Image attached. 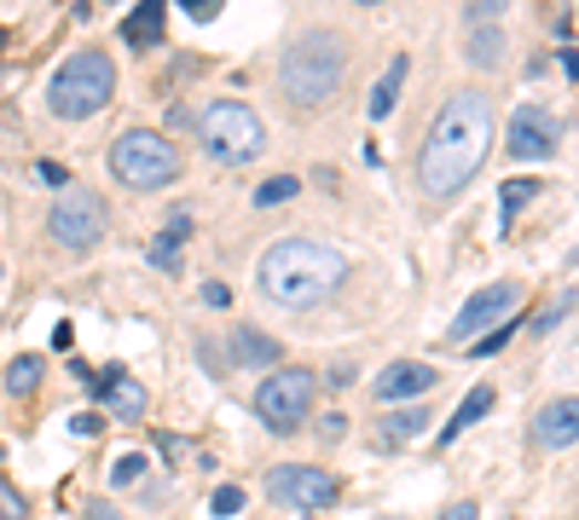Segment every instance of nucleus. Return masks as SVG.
Segmentation results:
<instances>
[{
  "label": "nucleus",
  "instance_id": "nucleus-2",
  "mask_svg": "<svg viewBox=\"0 0 579 520\" xmlns=\"http://www.w3.org/2000/svg\"><path fill=\"white\" fill-rule=\"evenodd\" d=\"M256 278H261V295L267 301L301 312V306L331 301L348 283V254L331 249V243H319V238H285V243H272L261 254V272Z\"/></svg>",
  "mask_w": 579,
  "mask_h": 520
},
{
  "label": "nucleus",
  "instance_id": "nucleus-18",
  "mask_svg": "<svg viewBox=\"0 0 579 520\" xmlns=\"http://www.w3.org/2000/svg\"><path fill=\"white\" fill-rule=\"evenodd\" d=\"M180 243H186V220H174L168 231H157V238H151V267L180 272Z\"/></svg>",
  "mask_w": 579,
  "mask_h": 520
},
{
  "label": "nucleus",
  "instance_id": "nucleus-32",
  "mask_svg": "<svg viewBox=\"0 0 579 520\" xmlns=\"http://www.w3.org/2000/svg\"><path fill=\"white\" fill-rule=\"evenodd\" d=\"M70 428H75V434H99V416L82 410V416H70Z\"/></svg>",
  "mask_w": 579,
  "mask_h": 520
},
{
  "label": "nucleus",
  "instance_id": "nucleus-8",
  "mask_svg": "<svg viewBox=\"0 0 579 520\" xmlns=\"http://www.w3.org/2000/svg\"><path fill=\"white\" fill-rule=\"evenodd\" d=\"M313 410V376L308 371H272L256 387V416L272 434H296Z\"/></svg>",
  "mask_w": 579,
  "mask_h": 520
},
{
  "label": "nucleus",
  "instance_id": "nucleus-30",
  "mask_svg": "<svg viewBox=\"0 0 579 520\" xmlns=\"http://www.w3.org/2000/svg\"><path fill=\"white\" fill-rule=\"evenodd\" d=\"M204 301L209 306H226V301H232V290H226V283H204Z\"/></svg>",
  "mask_w": 579,
  "mask_h": 520
},
{
  "label": "nucleus",
  "instance_id": "nucleus-24",
  "mask_svg": "<svg viewBox=\"0 0 579 520\" xmlns=\"http://www.w3.org/2000/svg\"><path fill=\"white\" fill-rule=\"evenodd\" d=\"M498 52H505V35H498V30H487V35L475 30V35H469V64H487V70H493Z\"/></svg>",
  "mask_w": 579,
  "mask_h": 520
},
{
  "label": "nucleus",
  "instance_id": "nucleus-21",
  "mask_svg": "<svg viewBox=\"0 0 579 520\" xmlns=\"http://www.w3.org/2000/svg\"><path fill=\"white\" fill-rule=\"evenodd\" d=\"M423 428H430V416H423V410H394L383 423V439H417Z\"/></svg>",
  "mask_w": 579,
  "mask_h": 520
},
{
  "label": "nucleus",
  "instance_id": "nucleus-17",
  "mask_svg": "<svg viewBox=\"0 0 579 520\" xmlns=\"http://www.w3.org/2000/svg\"><path fill=\"white\" fill-rule=\"evenodd\" d=\"M406 52H394V64L383 70V75H376V87H371V98H365V116L371 122H383L389 111H394V98H400V87H406Z\"/></svg>",
  "mask_w": 579,
  "mask_h": 520
},
{
  "label": "nucleus",
  "instance_id": "nucleus-34",
  "mask_svg": "<svg viewBox=\"0 0 579 520\" xmlns=\"http://www.w3.org/2000/svg\"><path fill=\"white\" fill-rule=\"evenodd\" d=\"M53 347H59V353H70V347H75V335H70V324H59V330H53Z\"/></svg>",
  "mask_w": 579,
  "mask_h": 520
},
{
  "label": "nucleus",
  "instance_id": "nucleus-6",
  "mask_svg": "<svg viewBox=\"0 0 579 520\" xmlns=\"http://www.w3.org/2000/svg\"><path fill=\"white\" fill-rule=\"evenodd\" d=\"M197 139L215 163H249V156L267 150V122L249 111L244 98H215L204 116H197Z\"/></svg>",
  "mask_w": 579,
  "mask_h": 520
},
{
  "label": "nucleus",
  "instance_id": "nucleus-13",
  "mask_svg": "<svg viewBox=\"0 0 579 520\" xmlns=\"http://www.w3.org/2000/svg\"><path fill=\"white\" fill-rule=\"evenodd\" d=\"M87 387H93V394L111 405V416H116V423H139V416H145V405H151V399H145V387H139L128 371H99Z\"/></svg>",
  "mask_w": 579,
  "mask_h": 520
},
{
  "label": "nucleus",
  "instance_id": "nucleus-22",
  "mask_svg": "<svg viewBox=\"0 0 579 520\" xmlns=\"http://www.w3.org/2000/svg\"><path fill=\"white\" fill-rule=\"evenodd\" d=\"M539 186H534V179H505V186H498V202H505V226L521 215V208H527V197H534Z\"/></svg>",
  "mask_w": 579,
  "mask_h": 520
},
{
  "label": "nucleus",
  "instance_id": "nucleus-25",
  "mask_svg": "<svg viewBox=\"0 0 579 520\" xmlns=\"http://www.w3.org/2000/svg\"><path fill=\"white\" fill-rule=\"evenodd\" d=\"M209 509H215L220 520H232V514L244 509V486H220V491H215V498H209Z\"/></svg>",
  "mask_w": 579,
  "mask_h": 520
},
{
  "label": "nucleus",
  "instance_id": "nucleus-20",
  "mask_svg": "<svg viewBox=\"0 0 579 520\" xmlns=\"http://www.w3.org/2000/svg\"><path fill=\"white\" fill-rule=\"evenodd\" d=\"M41 387V353H23V358H12V371H7V394H35Z\"/></svg>",
  "mask_w": 579,
  "mask_h": 520
},
{
  "label": "nucleus",
  "instance_id": "nucleus-26",
  "mask_svg": "<svg viewBox=\"0 0 579 520\" xmlns=\"http://www.w3.org/2000/svg\"><path fill=\"white\" fill-rule=\"evenodd\" d=\"M139 475H145V457H122V462L111 468V480H116V486H134Z\"/></svg>",
  "mask_w": 579,
  "mask_h": 520
},
{
  "label": "nucleus",
  "instance_id": "nucleus-9",
  "mask_svg": "<svg viewBox=\"0 0 579 520\" xmlns=\"http://www.w3.org/2000/svg\"><path fill=\"white\" fill-rule=\"evenodd\" d=\"M267 498L272 503H285V509H331L337 498H342V486H337V475H324V468H301V462H279L267 475Z\"/></svg>",
  "mask_w": 579,
  "mask_h": 520
},
{
  "label": "nucleus",
  "instance_id": "nucleus-15",
  "mask_svg": "<svg viewBox=\"0 0 579 520\" xmlns=\"http://www.w3.org/2000/svg\"><path fill=\"white\" fill-rule=\"evenodd\" d=\"M163 23H168L163 0H145V7H134L122 18V41L128 46H163Z\"/></svg>",
  "mask_w": 579,
  "mask_h": 520
},
{
  "label": "nucleus",
  "instance_id": "nucleus-33",
  "mask_svg": "<svg viewBox=\"0 0 579 520\" xmlns=\"http://www.w3.org/2000/svg\"><path fill=\"white\" fill-rule=\"evenodd\" d=\"M475 514H482V509H475V503H452L441 520H475Z\"/></svg>",
  "mask_w": 579,
  "mask_h": 520
},
{
  "label": "nucleus",
  "instance_id": "nucleus-28",
  "mask_svg": "<svg viewBox=\"0 0 579 520\" xmlns=\"http://www.w3.org/2000/svg\"><path fill=\"white\" fill-rule=\"evenodd\" d=\"M568 306H573V295H562L557 306H545V312H539V319H534V335H545V330H550V324H557V319H562V312H568Z\"/></svg>",
  "mask_w": 579,
  "mask_h": 520
},
{
  "label": "nucleus",
  "instance_id": "nucleus-5",
  "mask_svg": "<svg viewBox=\"0 0 579 520\" xmlns=\"http://www.w3.org/2000/svg\"><path fill=\"white\" fill-rule=\"evenodd\" d=\"M111 174L128 191H163L180 179V150L163 134H151V127H128V134L111 145Z\"/></svg>",
  "mask_w": 579,
  "mask_h": 520
},
{
  "label": "nucleus",
  "instance_id": "nucleus-11",
  "mask_svg": "<svg viewBox=\"0 0 579 520\" xmlns=\"http://www.w3.org/2000/svg\"><path fill=\"white\" fill-rule=\"evenodd\" d=\"M516 301H521V283H487V290H475V295L458 306V319H452L446 335H452L458 347H469V342H475V330H493Z\"/></svg>",
  "mask_w": 579,
  "mask_h": 520
},
{
  "label": "nucleus",
  "instance_id": "nucleus-35",
  "mask_svg": "<svg viewBox=\"0 0 579 520\" xmlns=\"http://www.w3.org/2000/svg\"><path fill=\"white\" fill-rule=\"evenodd\" d=\"M87 520H116V514H111V503H87Z\"/></svg>",
  "mask_w": 579,
  "mask_h": 520
},
{
  "label": "nucleus",
  "instance_id": "nucleus-3",
  "mask_svg": "<svg viewBox=\"0 0 579 520\" xmlns=\"http://www.w3.org/2000/svg\"><path fill=\"white\" fill-rule=\"evenodd\" d=\"M342 75H348V41L337 30H301L290 41V52L279 59V87H285L290 104H301V111L331 104Z\"/></svg>",
  "mask_w": 579,
  "mask_h": 520
},
{
  "label": "nucleus",
  "instance_id": "nucleus-7",
  "mask_svg": "<svg viewBox=\"0 0 579 520\" xmlns=\"http://www.w3.org/2000/svg\"><path fill=\"white\" fill-rule=\"evenodd\" d=\"M46 231H53L64 249L82 254V249H93L111 231V208H105L99 191H87V186H75V179H70V186L53 197V208H46Z\"/></svg>",
  "mask_w": 579,
  "mask_h": 520
},
{
  "label": "nucleus",
  "instance_id": "nucleus-12",
  "mask_svg": "<svg viewBox=\"0 0 579 520\" xmlns=\"http://www.w3.org/2000/svg\"><path fill=\"white\" fill-rule=\"evenodd\" d=\"M435 382H441L435 364H423V358H394L389 371L371 382V394L383 399V405H394V399H417V394H430Z\"/></svg>",
  "mask_w": 579,
  "mask_h": 520
},
{
  "label": "nucleus",
  "instance_id": "nucleus-23",
  "mask_svg": "<svg viewBox=\"0 0 579 520\" xmlns=\"http://www.w3.org/2000/svg\"><path fill=\"white\" fill-rule=\"evenodd\" d=\"M296 191H301V179H290V174H272L267 186L256 191V208H279V202H290Z\"/></svg>",
  "mask_w": 579,
  "mask_h": 520
},
{
  "label": "nucleus",
  "instance_id": "nucleus-19",
  "mask_svg": "<svg viewBox=\"0 0 579 520\" xmlns=\"http://www.w3.org/2000/svg\"><path fill=\"white\" fill-rule=\"evenodd\" d=\"M232 353H238V364H279V342H267V335H256V330H238Z\"/></svg>",
  "mask_w": 579,
  "mask_h": 520
},
{
  "label": "nucleus",
  "instance_id": "nucleus-31",
  "mask_svg": "<svg viewBox=\"0 0 579 520\" xmlns=\"http://www.w3.org/2000/svg\"><path fill=\"white\" fill-rule=\"evenodd\" d=\"M180 7H186L197 23H204V18H215V0H180Z\"/></svg>",
  "mask_w": 579,
  "mask_h": 520
},
{
  "label": "nucleus",
  "instance_id": "nucleus-27",
  "mask_svg": "<svg viewBox=\"0 0 579 520\" xmlns=\"http://www.w3.org/2000/svg\"><path fill=\"white\" fill-rule=\"evenodd\" d=\"M510 330H516V324H498V330L487 335V342H469V353H482V358H487V353H498V347L510 342Z\"/></svg>",
  "mask_w": 579,
  "mask_h": 520
},
{
  "label": "nucleus",
  "instance_id": "nucleus-29",
  "mask_svg": "<svg viewBox=\"0 0 579 520\" xmlns=\"http://www.w3.org/2000/svg\"><path fill=\"white\" fill-rule=\"evenodd\" d=\"M35 174H41V179H46V186H59V191H64V186H70V174H64V168H59V163H35Z\"/></svg>",
  "mask_w": 579,
  "mask_h": 520
},
{
  "label": "nucleus",
  "instance_id": "nucleus-4",
  "mask_svg": "<svg viewBox=\"0 0 579 520\" xmlns=\"http://www.w3.org/2000/svg\"><path fill=\"white\" fill-rule=\"evenodd\" d=\"M111 98H116V64H111V52H93V46L70 52L53 70V82H46V104H53L59 122H87Z\"/></svg>",
  "mask_w": 579,
  "mask_h": 520
},
{
  "label": "nucleus",
  "instance_id": "nucleus-10",
  "mask_svg": "<svg viewBox=\"0 0 579 520\" xmlns=\"http://www.w3.org/2000/svg\"><path fill=\"white\" fill-rule=\"evenodd\" d=\"M557 145H562V127H557V116L545 111V104H521V111L510 116V156L516 163H545V156H557Z\"/></svg>",
  "mask_w": 579,
  "mask_h": 520
},
{
  "label": "nucleus",
  "instance_id": "nucleus-14",
  "mask_svg": "<svg viewBox=\"0 0 579 520\" xmlns=\"http://www.w3.org/2000/svg\"><path fill=\"white\" fill-rule=\"evenodd\" d=\"M534 439L545 451H568L579 439V399H550L539 416H534Z\"/></svg>",
  "mask_w": 579,
  "mask_h": 520
},
{
  "label": "nucleus",
  "instance_id": "nucleus-1",
  "mask_svg": "<svg viewBox=\"0 0 579 520\" xmlns=\"http://www.w3.org/2000/svg\"><path fill=\"white\" fill-rule=\"evenodd\" d=\"M487 145H493V98L487 93H452L435 122H430V139H423V156H417V186L430 191L435 202L458 197L475 174L487 163Z\"/></svg>",
  "mask_w": 579,
  "mask_h": 520
},
{
  "label": "nucleus",
  "instance_id": "nucleus-16",
  "mask_svg": "<svg viewBox=\"0 0 579 520\" xmlns=\"http://www.w3.org/2000/svg\"><path fill=\"white\" fill-rule=\"evenodd\" d=\"M493 399H498V394H493L487 382H482V387H469V394H464V405L452 410V423H441V446H452L458 434H469V428H475V423H482V416L493 410Z\"/></svg>",
  "mask_w": 579,
  "mask_h": 520
}]
</instances>
